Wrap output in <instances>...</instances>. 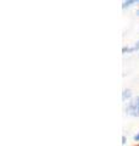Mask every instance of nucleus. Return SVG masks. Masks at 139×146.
Returning a JSON list of instances; mask_svg holds the SVG:
<instances>
[{
    "label": "nucleus",
    "mask_w": 139,
    "mask_h": 146,
    "mask_svg": "<svg viewBox=\"0 0 139 146\" xmlns=\"http://www.w3.org/2000/svg\"><path fill=\"white\" fill-rule=\"evenodd\" d=\"M127 112L132 116H139V98H137L136 101L129 104V106L127 108Z\"/></svg>",
    "instance_id": "1"
},
{
    "label": "nucleus",
    "mask_w": 139,
    "mask_h": 146,
    "mask_svg": "<svg viewBox=\"0 0 139 146\" xmlns=\"http://www.w3.org/2000/svg\"><path fill=\"white\" fill-rule=\"evenodd\" d=\"M138 49H139V42H138V44H137L134 48H131V49L124 48V49H123V51H124V52H126V51H134V50H138Z\"/></svg>",
    "instance_id": "2"
},
{
    "label": "nucleus",
    "mask_w": 139,
    "mask_h": 146,
    "mask_svg": "<svg viewBox=\"0 0 139 146\" xmlns=\"http://www.w3.org/2000/svg\"><path fill=\"white\" fill-rule=\"evenodd\" d=\"M131 96V91L129 90H124L123 91V100H126V98H129Z\"/></svg>",
    "instance_id": "3"
},
{
    "label": "nucleus",
    "mask_w": 139,
    "mask_h": 146,
    "mask_svg": "<svg viewBox=\"0 0 139 146\" xmlns=\"http://www.w3.org/2000/svg\"><path fill=\"white\" fill-rule=\"evenodd\" d=\"M133 3H134V1H124V3H123V9L131 6V4H133Z\"/></svg>",
    "instance_id": "4"
},
{
    "label": "nucleus",
    "mask_w": 139,
    "mask_h": 146,
    "mask_svg": "<svg viewBox=\"0 0 139 146\" xmlns=\"http://www.w3.org/2000/svg\"><path fill=\"white\" fill-rule=\"evenodd\" d=\"M134 139H136L137 141H139V134H137L136 136H134Z\"/></svg>",
    "instance_id": "5"
},
{
    "label": "nucleus",
    "mask_w": 139,
    "mask_h": 146,
    "mask_svg": "<svg viewBox=\"0 0 139 146\" xmlns=\"http://www.w3.org/2000/svg\"><path fill=\"white\" fill-rule=\"evenodd\" d=\"M137 15H138V16H139V10H137Z\"/></svg>",
    "instance_id": "6"
}]
</instances>
